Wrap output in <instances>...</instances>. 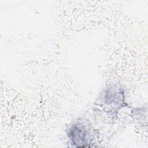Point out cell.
<instances>
[{"instance_id": "6da1fadb", "label": "cell", "mask_w": 148, "mask_h": 148, "mask_svg": "<svg viewBox=\"0 0 148 148\" xmlns=\"http://www.w3.org/2000/svg\"><path fill=\"white\" fill-rule=\"evenodd\" d=\"M88 137V132L87 128L83 124H76L73 125L69 132V138L72 140V143L77 145V146H84L87 143V138Z\"/></svg>"}]
</instances>
